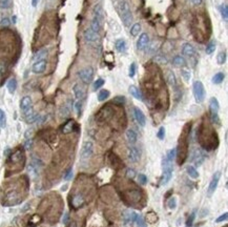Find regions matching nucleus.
Listing matches in <instances>:
<instances>
[{
	"label": "nucleus",
	"instance_id": "obj_1",
	"mask_svg": "<svg viewBox=\"0 0 228 227\" xmlns=\"http://www.w3.org/2000/svg\"><path fill=\"white\" fill-rule=\"evenodd\" d=\"M120 18L122 20V23L124 26H130L133 22V13L130 10V5L127 0H121L119 7Z\"/></svg>",
	"mask_w": 228,
	"mask_h": 227
},
{
	"label": "nucleus",
	"instance_id": "obj_2",
	"mask_svg": "<svg viewBox=\"0 0 228 227\" xmlns=\"http://www.w3.org/2000/svg\"><path fill=\"white\" fill-rule=\"evenodd\" d=\"M187 134L186 133V126L184 128L182 136L180 137V143L178 145V148H176V151H178V163L181 164L184 163L186 159V151H187Z\"/></svg>",
	"mask_w": 228,
	"mask_h": 227
},
{
	"label": "nucleus",
	"instance_id": "obj_3",
	"mask_svg": "<svg viewBox=\"0 0 228 227\" xmlns=\"http://www.w3.org/2000/svg\"><path fill=\"white\" fill-rule=\"evenodd\" d=\"M219 109H220V104L217 98H211L209 101V112H210V119L214 124H221L220 117H219Z\"/></svg>",
	"mask_w": 228,
	"mask_h": 227
},
{
	"label": "nucleus",
	"instance_id": "obj_4",
	"mask_svg": "<svg viewBox=\"0 0 228 227\" xmlns=\"http://www.w3.org/2000/svg\"><path fill=\"white\" fill-rule=\"evenodd\" d=\"M172 162H170L166 159V158H163V162H162V165H163V175H162V179L160 184L161 185H165L169 182V180L172 179Z\"/></svg>",
	"mask_w": 228,
	"mask_h": 227
},
{
	"label": "nucleus",
	"instance_id": "obj_5",
	"mask_svg": "<svg viewBox=\"0 0 228 227\" xmlns=\"http://www.w3.org/2000/svg\"><path fill=\"white\" fill-rule=\"evenodd\" d=\"M20 108H21L22 113L24 114L25 119L29 118L31 116L34 115V110H33V102L31 97L25 96L23 97L21 101H20Z\"/></svg>",
	"mask_w": 228,
	"mask_h": 227
},
{
	"label": "nucleus",
	"instance_id": "obj_6",
	"mask_svg": "<svg viewBox=\"0 0 228 227\" xmlns=\"http://www.w3.org/2000/svg\"><path fill=\"white\" fill-rule=\"evenodd\" d=\"M193 92L194 99L198 103H202L205 99V88L201 81H196L193 85Z\"/></svg>",
	"mask_w": 228,
	"mask_h": 227
},
{
	"label": "nucleus",
	"instance_id": "obj_7",
	"mask_svg": "<svg viewBox=\"0 0 228 227\" xmlns=\"http://www.w3.org/2000/svg\"><path fill=\"white\" fill-rule=\"evenodd\" d=\"M78 76H79V78L81 79V81L83 83L89 84V83L93 81V78H94V68L92 66L82 68L81 71H79Z\"/></svg>",
	"mask_w": 228,
	"mask_h": 227
},
{
	"label": "nucleus",
	"instance_id": "obj_8",
	"mask_svg": "<svg viewBox=\"0 0 228 227\" xmlns=\"http://www.w3.org/2000/svg\"><path fill=\"white\" fill-rule=\"evenodd\" d=\"M93 151H94V145H93V143L91 141L84 142L80 151V159L81 160L89 159L93 155Z\"/></svg>",
	"mask_w": 228,
	"mask_h": 227
},
{
	"label": "nucleus",
	"instance_id": "obj_9",
	"mask_svg": "<svg viewBox=\"0 0 228 227\" xmlns=\"http://www.w3.org/2000/svg\"><path fill=\"white\" fill-rule=\"evenodd\" d=\"M83 37H84V40L87 43H95L98 42L100 40V36H99V33L94 32L91 28L86 29L84 32H83Z\"/></svg>",
	"mask_w": 228,
	"mask_h": 227
},
{
	"label": "nucleus",
	"instance_id": "obj_10",
	"mask_svg": "<svg viewBox=\"0 0 228 227\" xmlns=\"http://www.w3.org/2000/svg\"><path fill=\"white\" fill-rule=\"evenodd\" d=\"M220 178H221V172H215L214 177H212L210 183H209V186H208V189H207V193H208V196L210 197L212 193H215V189H217L218 187V184H219V181H220Z\"/></svg>",
	"mask_w": 228,
	"mask_h": 227
},
{
	"label": "nucleus",
	"instance_id": "obj_11",
	"mask_svg": "<svg viewBox=\"0 0 228 227\" xmlns=\"http://www.w3.org/2000/svg\"><path fill=\"white\" fill-rule=\"evenodd\" d=\"M134 117L136 119L137 123L140 125V126H145L146 124V118L145 115L143 114V112L141 110L139 107H135L134 108Z\"/></svg>",
	"mask_w": 228,
	"mask_h": 227
},
{
	"label": "nucleus",
	"instance_id": "obj_12",
	"mask_svg": "<svg viewBox=\"0 0 228 227\" xmlns=\"http://www.w3.org/2000/svg\"><path fill=\"white\" fill-rule=\"evenodd\" d=\"M148 43H149V36H148V34H146V33H142V34L140 35L139 39H138V41H137L138 50H145V47L148 45Z\"/></svg>",
	"mask_w": 228,
	"mask_h": 227
},
{
	"label": "nucleus",
	"instance_id": "obj_13",
	"mask_svg": "<svg viewBox=\"0 0 228 227\" xmlns=\"http://www.w3.org/2000/svg\"><path fill=\"white\" fill-rule=\"evenodd\" d=\"M127 156H128V160H130V162H133V163L138 162V161L140 160L139 149H138L137 147H135V146H131V147H130V149H128Z\"/></svg>",
	"mask_w": 228,
	"mask_h": 227
},
{
	"label": "nucleus",
	"instance_id": "obj_14",
	"mask_svg": "<svg viewBox=\"0 0 228 227\" xmlns=\"http://www.w3.org/2000/svg\"><path fill=\"white\" fill-rule=\"evenodd\" d=\"M73 92H74L75 98L77 99V101L84 100V98H85V91H84V88H83L81 85L75 84L74 87H73Z\"/></svg>",
	"mask_w": 228,
	"mask_h": 227
},
{
	"label": "nucleus",
	"instance_id": "obj_15",
	"mask_svg": "<svg viewBox=\"0 0 228 227\" xmlns=\"http://www.w3.org/2000/svg\"><path fill=\"white\" fill-rule=\"evenodd\" d=\"M45 68H46V60H40V61H36L33 64L32 71L35 74H41L45 71Z\"/></svg>",
	"mask_w": 228,
	"mask_h": 227
},
{
	"label": "nucleus",
	"instance_id": "obj_16",
	"mask_svg": "<svg viewBox=\"0 0 228 227\" xmlns=\"http://www.w3.org/2000/svg\"><path fill=\"white\" fill-rule=\"evenodd\" d=\"M93 14H94V17L98 18L101 22H103L104 20V10L102 8L101 4H96L94 7V10H93Z\"/></svg>",
	"mask_w": 228,
	"mask_h": 227
},
{
	"label": "nucleus",
	"instance_id": "obj_17",
	"mask_svg": "<svg viewBox=\"0 0 228 227\" xmlns=\"http://www.w3.org/2000/svg\"><path fill=\"white\" fill-rule=\"evenodd\" d=\"M196 53L194 47L190 43H184L182 46V54L186 57H193Z\"/></svg>",
	"mask_w": 228,
	"mask_h": 227
},
{
	"label": "nucleus",
	"instance_id": "obj_18",
	"mask_svg": "<svg viewBox=\"0 0 228 227\" xmlns=\"http://www.w3.org/2000/svg\"><path fill=\"white\" fill-rule=\"evenodd\" d=\"M136 216L137 214H135L134 211H126L123 216V222H124L125 225H130V224L131 225L136 220Z\"/></svg>",
	"mask_w": 228,
	"mask_h": 227
},
{
	"label": "nucleus",
	"instance_id": "obj_19",
	"mask_svg": "<svg viewBox=\"0 0 228 227\" xmlns=\"http://www.w3.org/2000/svg\"><path fill=\"white\" fill-rule=\"evenodd\" d=\"M128 91H130V95H131V96H133L134 98H136V99L140 100V101H142V100H143L142 92H141V91L137 87V86L130 85V88H128Z\"/></svg>",
	"mask_w": 228,
	"mask_h": 227
},
{
	"label": "nucleus",
	"instance_id": "obj_20",
	"mask_svg": "<svg viewBox=\"0 0 228 227\" xmlns=\"http://www.w3.org/2000/svg\"><path fill=\"white\" fill-rule=\"evenodd\" d=\"M102 23L103 22H101L98 18L93 17L92 22H91V26H89V28H91L93 31L96 32V33H100L101 29H102Z\"/></svg>",
	"mask_w": 228,
	"mask_h": 227
},
{
	"label": "nucleus",
	"instance_id": "obj_21",
	"mask_svg": "<svg viewBox=\"0 0 228 227\" xmlns=\"http://www.w3.org/2000/svg\"><path fill=\"white\" fill-rule=\"evenodd\" d=\"M47 54H49V50L46 49H42L40 50H38L37 53L35 54L34 56V60L36 61H40V60H45V58L47 57Z\"/></svg>",
	"mask_w": 228,
	"mask_h": 227
},
{
	"label": "nucleus",
	"instance_id": "obj_22",
	"mask_svg": "<svg viewBox=\"0 0 228 227\" xmlns=\"http://www.w3.org/2000/svg\"><path fill=\"white\" fill-rule=\"evenodd\" d=\"M126 139H127L128 143H130V144H135V143L137 142V139H138L137 133L134 129H127Z\"/></svg>",
	"mask_w": 228,
	"mask_h": 227
},
{
	"label": "nucleus",
	"instance_id": "obj_23",
	"mask_svg": "<svg viewBox=\"0 0 228 227\" xmlns=\"http://www.w3.org/2000/svg\"><path fill=\"white\" fill-rule=\"evenodd\" d=\"M115 46H116V49L118 52L120 53H124L125 50H126V42H125V40L124 39H118L116 41V43H115Z\"/></svg>",
	"mask_w": 228,
	"mask_h": 227
},
{
	"label": "nucleus",
	"instance_id": "obj_24",
	"mask_svg": "<svg viewBox=\"0 0 228 227\" xmlns=\"http://www.w3.org/2000/svg\"><path fill=\"white\" fill-rule=\"evenodd\" d=\"M84 203V199H83L82 195H76L73 197V200H72V204H73L74 207H80L81 205Z\"/></svg>",
	"mask_w": 228,
	"mask_h": 227
},
{
	"label": "nucleus",
	"instance_id": "obj_25",
	"mask_svg": "<svg viewBox=\"0 0 228 227\" xmlns=\"http://www.w3.org/2000/svg\"><path fill=\"white\" fill-rule=\"evenodd\" d=\"M172 64L176 65V66H185L186 60L184 59V57L182 56H176L172 59Z\"/></svg>",
	"mask_w": 228,
	"mask_h": 227
},
{
	"label": "nucleus",
	"instance_id": "obj_26",
	"mask_svg": "<svg viewBox=\"0 0 228 227\" xmlns=\"http://www.w3.org/2000/svg\"><path fill=\"white\" fill-rule=\"evenodd\" d=\"M7 87H8V92H10L11 94L15 92V91H16V88H17V81H16V79L12 78V79L8 80V84H7Z\"/></svg>",
	"mask_w": 228,
	"mask_h": 227
},
{
	"label": "nucleus",
	"instance_id": "obj_27",
	"mask_svg": "<svg viewBox=\"0 0 228 227\" xmlns=\"http://www.w3.org/2000/svg\"><path fill=\"white\" fill-rule=\"evenodd\" d=\"M128 196H130L131 201H134V202H139V200L141 199V193L139 190H137V189L131 190Z\"/></svg>",
	"mask_w": 228,
	"mask_h": 227
},
{
	"label": "nucleus",
	"instance_id": "obj_28",
	"mask_svg": "<svg viewBox=\"0 0 228 227\" xmlns=\"http://www.w3.org/2000/svg\"><path fill=\"white\" fill-rule=\"evenodd\" d=\"M109 95H110L109 91H107V89H101L98 94V100L99 101H105L107 98L109 97Z\"/></svg>",
	"mask_w": 228,
	"mask_h": 227
},
{
	"label": "nucleus",
	"instance_id": "obj_29",
	"mask_svg": "<svg viewBox=\"0 0 228 227\" xmlns=\"http://www.w3.org/2000/svg\"><path fill=\"white\" fill-rule=\"evenodd\" d=\"M224 78H225L224 73H217L214 76V78H212V82H214L215 84H220V83L223 82Z\"/></svg>",
	"mask_w": 228,
	"mask_h": 227
},
{
	"label": "nucleus",
	"instance_id": "obj_30",
	"mask_svg": "<svg viewBox=\"0 0 228 227\" xmlns=\"http://www.w3.org/2000/svg\"><path fill=\"white\" fill-rule=\"evenodd\" d=\"M187 174L189 175V177L193 178V179L199 178V172H198V170L194 168V166H188L187 167Z\"/></svg>",
	"mask_w": 228,
	"mask_h": 227
},
{
	"label": "nucleus",
	"instance_id": "obj_31",
	"mask_svg": "<svg viewBox=\"0 0 228 227\" xmlns=\"http://www.w3.org/2000/svg\"><path fill=\"white\" fill-rule=\"evenodd\" d=\"M73 127H74V121L70 120L67 123H65L63 128H62V131H63V134H70L73 130Z\"/></svg>",
	"mask_w": 228,
	"mask_h": 227
},
{
	"label": "nucleus",
	"instance_id": "obj_32",
	"mask_svg": "<svg viewBox=\"0 0 228 227\" xmlns=\"http://www.w3.org/2000/svg\"><path fill=\"white\" fill-rule=\"evenodd\" d=\"M215 45H217V44H215V40H211L210 42L208 43V45L206 46V50H205V53L207 54V55H211V54L215 52Z\"/></svg>",
	"mask_w": 228,
	"mask_h": 227
},
{
	"label": "nucleus",
	"instance_id": "obj_33",
	"mask_svg": "<svg viewBox=\"0 0 228 227\" xmlns=\"http://www.w3.org/2000/svg\"><path fill=\"white\" fill-rule=\"evenodd\" d=\"M221 15L222 18L225 22L228 21V7L227 4H222L221 5Z\"/></svg>",
	"mask_w": 228,
	"mask_h": 227
},
{
	"label": "nucleus",
	"instance_id": "obj_34",
	"mask_svg": "<svg viewBox=\"0 0 228 227\" xmlns=\"http://www.w3.org/2000/svg\"><path fill=\"white\" fill-rule=\"evenodd\" d=\"M140 31H141V24L140 23H135L130 29V35L134 36V37H136V36L139 35Z\"/></svg>",
	"mask_w": 228,
	"mask_h": 227
},
{
	"label": "nucleus",
	"instance_id": "obj_35",
	"mask_svg": "<svg viewBox=\"0 0 228 227\" xmlns=\"http://www.w3.org/2000/svg\"><path fill=\"white\" fill-rule=\"evenodd\" d=\"M135 222H136V224H137V226H138V227H147V225H146L145 220L143 219V217L141 216V214H137V216H136V220H135Z\"/></svg>",
	"mask_w": 228,
	"mask_h": 227
},
{
	"label": "nucleus",
	"instance_id": "obj_36",
	"mask_svg": "<svg viewBox=\"0 0 228 227\" xmlns=\"http://www.w3.org/2000/svg\"><path fill=\"white\" fill-rule=\"evenodd\" d=\"M167 81H168V83L172 86H173L175 87L176 84H177V79H176V76H175V74L172 73V71H169L168 75H167Z\"/></svg>",
	"mask_w": 228,
	"mask_h": 227
},
{
	"label": "nucleus",
	"instance_id": "obj_37",
	"mask_svg": "<svg viewBox=\"0 0 228 227\" xmlns=\"http://www.w3.org/2000/svg\"><path fill=\"white\" fill-rule=\"evenodd\" d=\"M176 155H177L176 148H172V149H170L168 153H167L166 157H165V158H166V159L168 160V161H170V162H172L173 159L176 158Z\"/></svg>",
	"mask_w": 228,
	"mask_h": 227
},
{
	"label": "nucleus",
	"instance_id": "obj_38",
	"mask_svg": "<svg viewBox=\"0 0 228 227\" xmlns=\"http://www.w3.org/2000/svg\"><path fill=\"white\" fill-rule=\"evenodd\" d=\"M217 61L219 64H224L225 61H226V53L225 52H221L217 57Z\"/></svg>",
	"mask_w": 228,
	"mask_h": 227
},
{
	"label": "nucleus",
	"instance_id": "obj_39",
	"mask_svg": "<svg viewBox=\"0 0 228 227\" xmlns=\"http://www.w3.org/2000/svg\"><path fill=\"white\" fill-rule=\"evenodd\" d=\"M103 84H104V80L99 78V79L96 80V81L94 82V84H93V89H94V91H97V89L100 88Z\"/></svg>",
	"mask_w": 228,
	"mask_h": 227
},
{
	"label": "nucleus",
	"instance_id": "obj_40",
	"mask_svg": "<svg viewBox=\"0 0 228 227\" xmlns=\"http://www.w3.org/2000/svg\"><path fill=\"white\" fill-rule=\"evenodd\" d=\"M5 123H7V118H5V114H4L3 110L0 108V126L4 127L5 126Z\"/></svg>",
	"mask_w": 228,
	"mask_h": 227
},
{
	"label": "nucleus",
	"instance_id": "obj_41",
	"mask_svg": "<svg viewBox=\"0 0 228 227\" xmlns=\"http://www.w3.org/2000/svg\"><path fill=\"white\" fill-rule=\"evenodd\" d=\"M12 0H0V8H11Z\"/></svg>",
	"mask_w": 228,
	"mask_h": 227
},
{
	"label": "nucleus",
	"instance_id": "obj_42",
	"mask_svg": "<svg viewBox=\"0 0 228 227\" xmlns=\"http://www.w3.org/2000/svg\"><path fill=\"white\" fill-rule=\"evenodd\" d=\"M167 206H168L169 209H175L177 207V200L176 198H170L167 202Z\"/></svg>",
	"mask_w": 228,
	"mask_h": 227
},
{
	"label": "nucleus",
	"instance_id": "obj_43",
	"mask_svg": "<svg viewBox=\"0 0 228 227\" xmlns=\"http://www.w3.org/2000/svg\"><path fill=\"white\" fill-rule=\"evenodd\" d=\"M194 218H196V213H191L190 214V216L188 217V219H187V222H186V225H187V227H191L193 226V224H194Z\"/></svg>",
	"mask_w": 228,
	"mask_h": 227
},
{
	"label": "nucleus",
	"instance_id": "obj_44",
	"mask_svg": "<svg viewBox=\"0 0 228 227\" xmlns=\"http://www.w3.org/2000/svg\"><path fill=\"white\" fill-rule=\"evenodd\" d=\"M10 24H11V20L8 17H4L0 20V26H2V28H7Z\"/></svg>",
	"mask_w": 228,
	"mask_h": 227
},
{
	"label": "nucleus",
	"instance_id": "obj_45",
	"mask_svg": "<svg viewBox=\"0 0 228 227\" xmlns=\"http://www.w3.org/2000/svg\"><path fill=\"white\" fill-rule=\"evenodd\" d=\"M181 74H182V76H183V78H184L185 81H189V79H190V73H189V71L182 68V70H181Z\"/></svg>",
	"mask_w": 228,
	"mask_h": 227
},
{
	"label": "nucleus",
	"instance_id": "obj_46",
	"mask_svg": "<svg viewBox=\"0 0 228 227\" xmlns=\"http://www.w3.org/2000/svg\"><path fill=\"white\" fill-rule=\"evenodd\" d=\"M138 180H139L140 184H142V185H145L146 183H147V177H146L145 175H143V174H140L139 175V177H138Z\"/></svg>",
	"mask_w": 228,
	"mask_h": 227
},
{
	"label": "nucleus",
	"instance_id": "obj_47",
	"mask_svg": "<svg viewBox=\"0 0 228 227\" xmlns=\"http://www.w3.org/2000/svg\"><path fill=\"white\" fill-rule=\"evenodd\" d=\"M157 137L160 140H163L165 138V128L163 126L160 127V129H159L158 134H157Z\"/></svg>",
	"mask_w": 228,
	"mask_h": 227
},
{
	"label": "nucleus",
	"instance_id": "obj_48",
	"mask_svg": "<svg viewBox=\"0 0 228 227\" xmlns=\"http://www.w3.org/2000/svg\"><path fill=\"white\" fill-rule=\"evenodd\" d=\"M135 74H136V63H131L130 66V77L133 78Z\"/></svg>",
	"mask_w": 228,
	"mask_h": 227
},
{
	"label": "nucleus",
	"instance_id": "obj_49",
	"mask_svg": "<svg viewBox=\"0 0 228 227\" xmlns=\"http://www.w3.org/2000/svg\"><path fill=\"white\" fill-rule=\"evenodd\" d=\"M227 218H228V214H227V213H225V214H222V216L219 217L218 219L215 220V222H217V223H221V222H223V221H226V220H227Z\"/></svg>",
	"mask_w": 228,
	"mask_h": 227
},
{
	"label": "nucleus",
	"instance_id": "obj_50",
	"mask_svg": "<svg viewBox=\"0 0 228 227\" xmlns=\"http://www.w3.org/2000/svg\"><path fill=\"white\" fill-rule=\"evenodd\" d=\"M135 176H136V172H135V170L134 169H127L126 170V177L127 178H130V179H133L135 178Z\"/></svg>",
	"mask_w": 228,
	"mask_h": 227
},
{
	"label": "nucleus",
	"instance_id": "obj_51",
	"mask_svg": "<svg viewBox=\"0 0 228 227\" xmlns=\"http://www.w3.org/2000/svg\"><path fill=\"white\" fill-rule=\"evenodd\" d=\"M81 106H82V101H77L76 104H75V107H76V112L79 115L80 110H81Z\"/></svg>",
	"mask_w": 228,
	"mask_h": 227
},
{
	"label": "nucleus",
	"instance_id": "obj_52",
	"mask_svg": "<svg viewBox=\"0 0 228 227\" xmlns=\"http://www.w3.org/2000/svg\"><path fill=\"white\" fill-rule=\"evenodd\" d=\"M72 177H73V170L70 169V170H68V172H67V174L65 175L64 179H65V180H71Z\"/></svg>",
	"mask_w": 228,
	"mask_h": 227
},
{
	"label": "nucleus",
	"instance_id": "obj_53",
	"mask_svg": "<svg viewBox=\"0 0 228 227\" xmlns=\"http://www.w3.org/2000/svg\"><path fill=\"white\" fill-rule=\"evenodd\" d=\"M118 101H119V103H124L125 98L124 97H117L114 99V102H118Z\"/></svg>",
	"mask_w": 228,
	"mask_h": 227
},
{
	"label": "nucleus",
	"instance_id": "obj_54",
	"mask_svg": "<svg viewBox=\"0 0 228 227\" xmlns=\"http://www.w3.org/2000/svg\"><path fill=\"white\" fill-rule=\"evenodd\" d=\"M189 1L194 5H201V4H202V2H203V0H189Z\"/></svg>",
	"mask_w": 228,
	"mask_h": 227
},
{
	"label": "nucleus",
	"instance_id": "obj_55",
	"mask_svg": "<svg viewBox=\"0 0 228 227\" xmlns=\"http://www.w3.org/2000/svg\"><path fill=\"white\" fill-rule=\"evenodd\" d=\"M31 145H32V141H31V140H28V141H26L25 142V148H29V147H31Z\"/></svg>",
	"mask_w": 228,
	"mask_h": 227
},
{
	"label": "nucleus",
	"instance_id": "obj_56",
	"mask_svg": "<svg viewBox=\"0 0 228 227\" xmlns=\"http://www.w3.org/2000/svg\"><path fill=\"white\" fill-rule=\"evenodd\" d=\"M38 3H39V0H32V5L34 8H36L38 5Z\"/></svg>",
	"mask_w": 228,
	"mask_h": 227
},
{
	"label": "nucleus",
	"instance_id": "obj_57",
	"mask_svg": "<svg viewBox=\"0 0 228 227\" xmlns=\"http://www.w3.org/2000/svg\"><path fill=\"white\" fill-rule=\"evenodd\" d=\"M67 220H68V214H64V218H63V223H64V224H66V223H67Z\"/></svg>",
	"mask_w": 228,
	"mask_h": 227
},
{
	"label": "nucleus",
	"instance_id": "obj_58",
	"mask_svg": "<svg viewBox=\"0 0 228 227\" xmlns=\"http://www.w3.org/2000/svg\"><path fill=\"white\" fill-rule=\"evenodd\" d=\"M2 18H3V17H2V13H0V20H1Z\"/></svg>",
	"mask_w": 228,
	"mask_h": 227
}]
</instances>
